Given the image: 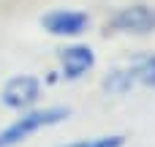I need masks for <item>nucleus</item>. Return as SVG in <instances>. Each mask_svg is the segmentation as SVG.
Listing matches in <instances>:
<instances>
[{
  "label": "nucleus",
  "mask_w": 155,
  "mask_h": 147,
  "mask_svg": "<svg viewBox=\"0 0 155 147\" xmlns=\"http://www.w3.org/2000/svg\"><path fill=\"white\" fill-rule=\"evenodd\" d=\"M134 87H155V55H139L125 65H117L106 79L104 90L106 93H128Z\"/></svg>",
  "instance_id": "1"
},
{
  "label": "nucleus",
  "mask_w": 155,
  "mask_h": 147,
  "mask_svg": "<svg viewBox=\"0 0 155 147\" xmlns=\"http://www.w3.org/2000/svg\"><path fill=\"white\" fill-rule=\"evenodd\" d=\"M65 117H68V109H60V106L30 112V115L19 117L16 123H11L5 131H0V147L19 145V142L27 139L30 134H35V131H41V128H46V125H54V123H60V120H65Z\"/></svg>",
  "instance_id": "2"
},
{
  "label": "nucleus",
  "mask_w": 155,
  "mask_h": 147,
  "mask_svg": "<svg viewBox=\"0 0 155 147\" xmlns=\"http://www.w3.org/2000/svg\"><path fill=\"white\" fill-rule=\"evenodd\" d=\"M112 27L123 33H150L155 27V11L147 5H131L112 16Z\"/></svg>",
  "instance_id": "3"
},
{
  "label": "nucleus",
  "mask_w": 155,
  "mask_h": 147,
  "mask_svg": "<svg viewBox=\"0 0 155 147\" xmlns=\"http://www.w3.org/2000/svg\"><path fill=\"white\" fill-rule=\"evenodd\" d=\"M38 98V79L33 76H16L3 90V104L11 109H25Z\"/></svg>",
  "instance_id": "4"
},
{
  "label": "nucleus",
  "mask_w": 155,
  "mask_h": 147,
  "mask_svg": "<svg viewBox=\"0 0 155 147\" xmlns=\"http://www.w3.org/2000/svg\"><path fill=\"white\" fill-rule=\"evenodd\" d=\"M41 25L52 33V35H76L84 30L87 16L79 11H52L41 19Z\"/></svg>",
  "instance_id": "5"
},
{
  "label": "nucleus",
  "mask_w": 155,
  "mask_h": 147,
  "mask_svg": "<svg viewBox=\"0 0 155 147\" xmlns=\"http://www.w3.org/2000/svg\"><path fill=\"white\" fill-rule=\"evenodd\" d=\"M60 63H63V74L68 79H76L93 65V49L90 46H68L60 52Z\"/></svg>",
  "instance_id": "6"
},
{
  "label": "nucleus",
  "mask_w": 155,
  "mask_h": 147,
  "mask_svg": "<svg viewBox=\"0 0 155 147\" xmlns=\"http://www.w3.org/2000/svg\"><path fill=\"white\" fill-rule=\"evenodd\" d=\"M65 147H123V136H101V139H87V142H76Z\"/></svg>",
  "instance_id": "7"
}]
</instances>
